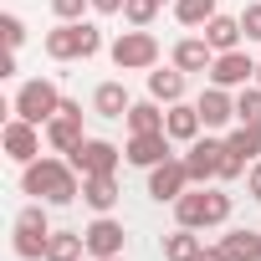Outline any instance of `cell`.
Listing matches in <instances>:
<instances>
[{"mask_svg":"<svg viewBox=\"0 0 261 261\" xmlns=\"http://www.w3.org/2000/svg\"><path fill=\"white\" fill-rule=\"evenodd\" d=\"M21 195L46 200V205H72V200H82V174L72 169L67 154H41V159L21 164Z\"/></svg>","mask_w":261,"mask_h":261,"instance_id":"6da1fadb","label":"cell"},{"mask_svg":"<svg viewBox=\"0 0 261 261\" xmlns=\"http://www.w3.org/2000/svg\"><path fill=\"white\" fill-rule=\"evenodd\" d=\"M113 67L118 72H154L159 67V36L149 26H134V31H118L113 46H108Z\"/></svg>","mask_w":261,"mask_h":261,"instance_id":"7a4b0ae2","label":"cell"},{"mask_svg":"<svg viewBox=\"0 0 261 261\" xmlns=\"http://www.w3.org/2000/svg\"><path fill=\"white\" fill-rule=\"evenodd\" d=\"M11 113H16V118H26V123H41V128H46V123L62 113V87H57L51 77H31V82H21V87H16Z\"/></svg>","mask_w":261,"mask_h":261,"instance_id":"3957f363","label":"cell"},{"mask_svg":"<svg viewBox=\"0 0 261 261\" xmlns=\"http://www.w3.org/2000/svg\"><path fill=\"white\" fill-rule=\"evenodd\" d=\"M11 246H16V256L21 261H46V241H51V220H46V200H31L21 215H16V225H11Z\"/></svg>","mask_w":261,"mask_h":261,"instance_id":"277c9868","label":"cell"},{"mask_svg":"<svg viewBox=\"0 0 261 261\" xmlns=\"http://www.w3.org/2000/svg\"><path fill=\"white\" fill-rule=\"evenodd\" d=\"M41 134H46L41 123H26V118L11 113L6 128H0V149H6L11 164H31V159H41Z\"/></svg>","mask_w":261,"mask_h":261,"instance_id":"5b68a950","label":"cell"},{"mask_svg":"<svg viewBox=\"0 0 261 261\" xmlns=\"http://www.w3.org/2000/svg\"><path fill=\"white\" fill-rule=\"evenodd\" d=\"M220 154H225V139H215L210 128H205L195 144H185V169H190V185H210V179H215V169H220Z\"/></svg>","mask_w":261,"mask_h":261,"instance_id":"8992f818","label":"cell"},{"mask_svg":"<svg viewBox=\"0 0 261 261\" xmlns=\"http://www.w3.org/2000/svg\"><path fill=\"white\" fill-rule=\"evenodd\" d=\"M41 46L51 62H87V21H57Z\"/></svg>","mask_w":261,"mask_h":261,"instance_id":"52a82bcc","label":"cell"},{"mask_svg":"<svg viewBox=\"0 0 261 261\" xmlns=\"http://www.w3.org/2000/svg\"><path fill=\"white\" fill-rule=\"evenodd\" d=\"M205 77H210L215 87L241 92V87H251V82H256V57H251V51H241V46H236V51H220V57H215V67H210Z\"/></svg>","mask_w":261,"mask_h":261,"instance_id":"ba28073f","label":"cell"},{"mask_svg":"<svg viewBox=\"0 0 261 261\" xmlns=\"http://www.w3.org/2000/svg\"><path fill=\"white\" fill-rule=\"evenodd\" d=\"M67 159H72V169H77V174H118L123 149H118V144H108V139H82Z\"/></svg>","mask_w":261,"mask_h":261,"instance_id":"9c48e42d","label":"cell"},{"mask_svg":"<svg viewBox=\"0 0 261 261\" xmlns=\"http://www.w3.org/2000/svg\"><path fill=\"white\" fill-rule=\"evenodd\" d=\"M185 190H190L185 154H174V159H164V164H154V169H149V200H159V205H174Z\"/></svg>","mask_w":261,"mask_h":261,"instance_id":"30bf717a","label":"cell"},{"mask_svg":"<svg viewBox=\"0 0 261 261\" xmlns=\"http://www.w3.org/2000/svg\"><path fill=\"white\" fill-rule=\"evenodd\" d=\"M82 241H87V256H92V261H108V256H123L128 230H123V220H113V215H92V225L82 230Z\"/></svg>","mask_w":261,"mask_h":261,"instance_id":"8fae6325","label":"cell"},{"mask_svg":"<svg viewBox=\"0 0 261 261\" xmlns=\"http://www.w3.org/2000/svg\"><path fill=\"white\" fill-rule=\"evenodd\" d=\"M123 159L134 164V169H154V164L174 159V139H169V134H128Z\"/></svg>","mask_w":261,"mask_h":261,"instance_id":"7c38bea8","label":"cell"},{"mask_svg":"<svg viewBox=\"0 0 261 261\" xmlns=\"http://www.w3.org/2000/svg\"><path fill=\"white\" fill-rule=\"evenodd\" d=\"M195 108H200V118H205V128L215 134V128H225V123H236V92L230 87H205L200 97H195Z\"/></svg>","mask_w":261,"mask_h":261,"instance_id":"4fadbf2b","label":"cell"},{"mask_svg":"<svg viewBox=\"0 0 261 261\" xmlns=\"http://www.w3.org/2000/svg\"><path fill=\"white\" fill-rule=\"evenodd\" d=\"M169 62H174L179 72H190V77H205V72L215 67V46H210L205 36H185V41H174Z\"/></svg>","mask_w":261,"mask_h":261,"instance_id":"5bb4252c","label":"cell"},{"mask_svg":"<svg viewBox=\"0 0 261 261\" xmlns=\"http://www.w3.org/2000/svg\"><path fill=\"white\" fill-rule=\"evenodd\" d=\"M164 134H169L174 144H195V139L205 134L200 108H195V102H169V113H164Z\"/></svg>","mask_w":261,"mask_h":261,"instance_id":"9a60e30c","label":"cell"},{"mask_svg":"<svg viewBox=\"0 0 261 261\" xmlns=\"http://www.w3.org/2000/svg\"><path fill=\"white\" fill-rule=\"evenodd\" d=\"M118 174H82V205L92 210V215H113V205H118Z\"/></svg>","mask_w":261,"mask_h":261,"instance_id":"2e32d148","label":"cell"},{"mask_svg":"<svg viewBox=\"0 0 261 261\" xmlns=\"http://www.w3.org/2000/svg\"><path fill=\"white\" fill-rule=\"evenodd\" d=\"M185 87H190V72H179L174 62L149 72V97H154V102H164V108H169V102H185Z\"/></svg>","mask_w":261,"mask_h":261,"instance_id":"e0dca14e","label":"cell"},{"mask_svg":"<svg viewBox=\"0 0 261 261\" xmlns=\"http://www.w3.org/2000/svg\"><path fill=\"white\" fill-rule=\"evenodd\" d=\"M82 139H87V134H82V118H77V113H57V118L46 123V144H51V154H72Z\"/></svg>","mask_w":261,"mask_h":261,"instance_id":"ac0fdd59","label":"cell"},{"mask_svg":"<svg viewBox=\"0 0 261 261\" xmlns=\"http://www.w3.org/2000/svg\"><path fill=\"white\" fill-rule=\"evenodd\" d=\"M200 36L215 46V57H220V51H236V46L246 41V31H241V16H210Z\"/></svg>","mask_w":261,"mask_h":261,"instance_id":"d6986e66","label":"cell"},{"mask_svg":"<svg viewBox=\"0 0 261 261\" xmlns=\"http://www.w3.org/2000/svg\"><path fill=\"white\" fill-rule=\"evenodd\" d=\"M205 210H210V195H205V185H190V190L174 200V225L205 230Z\"/></svg>","mask_w":261,"mask_h":261,"instance_id":"ffe728a7","label":"cell"},{"mask_svg":"<svg viewBox=\"0 0 261 261\" xmlns=\"http://www.w3.org/2000/svg\"><path fill=\"white\" fill-rule=\"evenodd\" d=\"M164 102H154V97H144V102H134L123 113V123H128V134H164Z\"/></svg>","mask_w":261,"mask_h":261,"instance_id":"44dd1931","label":"cell"},{"mask_svg":"<svg viewBox=\"0 0 261 261\" xmlns=\"http://www.w3.org/2000/svg\"><path fill=\"white\" fill-rule=\"evenodd\" d=\"M220 246H225L230 261H261V236H256L251 225H225Z\"/></svg>","mask_w":261,"mask_h":261,"instance_id":"7402d4cb","label":"cell"},{"mask_svg":"<svg viewBox=\"0 0 261 261\" xmlns=\"http://www.w3.org/2000/svg\"><path fill=\"white\" fill-rule=\"evenodd\" d=\"M128 108H134V97H128L123 82H97V92H92V113L97 118H123Z\"/></svg>","mask_w":261,"mask_h":261,"instance_id":"603a6c76","label":"cell"},{"mask_svg":"<svg viewBox=\"0 0 261 261\" xmlns=\"http://www.w3.org/2000/svg\"><path fill=\"white\" fill-rule=\"evenodd\" d=\"M200 230H190V225H174L169 236H164V261H195L200 256Z\"/></svg>","mask_w":261,"mask_h":261,"instance_id":"cb8c5ba5","label":"cell"},{"mask_svg":"<svg viewBox=\"0 0 261 261\" xmlns=\"http://www.w3.org/2000/svg\"><path fill=\"white\" fill-rule=\"evenodd\" d=\"M210 16H220V0H174V21L190 31H205Z\"/></svg>","mask_w":261,"mask_h":261,"instance_id":"d4e9b609","label":"cell"},{"mask_svg":"<svg viewBox=\"0 0 261 261\" xmlns=\"http://www.w3.org/2000/svg\"><path fill=\"white\" fill-rule=\"evenodd\" d=\"M82 251H87L82 230H51L46 241V261H82Z\"/></svg>","mask_w":261,"mask_h":261,"instance_id":"484cf974","label":"cell"},{"mask_svg":"<svg viewBox=\"0 0 261 261\" xmlns=\"http://www.w3.org/2000/svg\"><path fill=\"white\" fill-rule=\"evenodd\" d=\"M225 149H236V154H246L256 164L261 159V123H236L230 134H225Z\"/></svg>","mask_w":261,"mask_h":261,"instance_id":"4316f807","label":"cell"},{"mask_svg":"<svg viewBox=\"0 0 261 261\" xmlns=\"http://www.w3.org/2000/svg\"><path fill=\"white\" fill-rule=\"evenodd\" d=\"M205 195H210V210H205V230H215V225H230V210H236V200H230L220 185H205Z\"/></svg>","mask_w":261,"mask_h":261,"instance_id":"83f0119b","label":"cell"},{"mask_svg":"<svg viewBox=\"0 0 261 261\" xmlns=\"http://www.w3.org/2000/svg\"><path fill=\"white\" fill-rule=\"evenodd\" d=\"M236 123H261V87H241L236 92Z\"/></svg>","mask_w":261,"mask_h":261,"instance_id":"f1b7e54d","label":"cell"},{"mask_svg":"<svg viewBox=\"0 0 261 261\" xmlns=\"http://www.w3.org/2000/svg\"><path fill=\"white\" fill-rule=\"evenodd\" d=\"M159 6H164V0H123V21L128 26H154Z\"/></svg>","mask_w":261,"mask_h":261,"instance_id":"f546056e","label":"cell"},{"mask_svg":"<svg viewBox=\"0 0 261 261\" xmlns=\"http://www.w3.org/2000/svg\"><path fill=\"white\" fill-rule=\"evenodd\" d=\"M246 169H251V159H246V154H236V149H225V154H220L215 179H220V185H230V179H246Z\"/></svg>","mask_w":261,"mask_h":261,"instance_id":"4dcf8cb0","label":"cell"},{"mask_svg":"<svg viewBox=\"0 0 261 261\" xmlns=\"http://www.w3.org/2000/svg\"><path fill=\"white\" fill-rule=\"evenodd\" d=\"M0 36H6V51H21V41H26V21H21L16 11H6V16H0Z\"/></svg>","mask_w":261,"mask_h":261,"instance_id":"1f68e13d","label":"cell"},{"mask_svg":"<svg viewBox=\"0 0 261 261\" xmlns=\"http://www.w3.org/2000/svg\"><path fill=\"white\" fill-rule=\"evenodd\" d=\"M82 11H92V0H51L57 21H82Z\"/></svg>","mask_w":261,"mask_h":261,"instance_id":"d6a6232c","label":"cell"},{"mask_svg":"<svg viewBox=\"0 0 261 261\" xmlns=\"http://www.w3.org/2000/svg\"><path fill=\"white\" fill-rule=\"evenodd\" d=\"M241 31H246V41H261V0L241 11Z\"/></svg>","mask_w":261,"mask_h":261,"instance_id":"836d02e7","label":"cell"},{"mask_svg":"<svg viewBox=\"0 0 261 261\" xmlns=\"http://www.w3.org/2000/svg\"><path fill=\"white\" fill-rule=\"evenodd\" d=\"M246 195H251V200L261 205V159H256V164L246 169Z\"/></svg>","mask_w":261,"mask_h":261,"instance_id":"e575fe53","label":"cell"},{"mask_svg":"<svg viewBox=\"0 0 261 261\" xmlns=\"http://www.w3.org/2000/svg\"><path fill=\"white\" fill-rule=\"evenodd\" d=\"M92 16H123V0H92Z\"/></svg>","mask_w":261,"mask_h":261,"instance_id":"d590c367","label":"cell"},{"mask_svg":"<svg viewBox=\"0 0 261 261\" xmlns=\"http://www.w3.org/2000/svg\"><path fill=\"white\" fill-rule=\"evenodd\" d=\"M195 261H230V256H225V246L215 241V246H200V256H195Z\"/></svg>","mask_w":261,"mask_h":261,"instance_id":"8d00e7d4","label":"cell"},{"mask_svg":"<svg viewBox=\"0 0 261 261\" xmlns=\"http://www.w3.org/2000/svg\"><path fill=\"white\" fill-rule=\"evenodd\" d=\"M256 87H261V62H256Z\"/></svg>","mask_w":261,"mask_h":261,"instance_id":"74e56055","label":"cell"},{"mask_svg":"<svg viewBox=\"0 0 261 261\" xmlns=\"http://www.w3.org/2000/svg\"><path fill=\"white\" fill-rule=\"evenodd\" d=\"M108 261H123V256H108Z\"/></svg>","mask_w":261,"mask_h":261,"instance_id":"f35d334b","label":"cell"}]
</instances>
